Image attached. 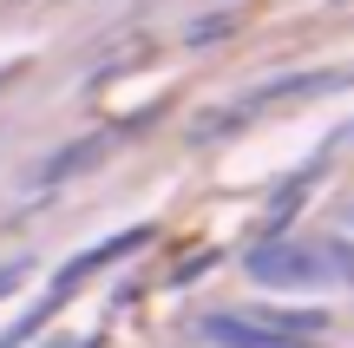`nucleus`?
Returning <instances> with one entry per match:
<instances>
[{
	"instance_id": "f257e3e1",
	"label": "nucleus",
	"mask_w": 354,
	"mask_h": 348,
	"mask_svg": "<svg viewBox=\"0 0 354 348\" xmlns=\"http://www.w3.org/2000/svg\"><path fill=\"white\" fill-rule=\"evenodd\" d=\"M243 270L263 289H322L328 283V257H322L315 244H302V237H263V244L243 257Z\"/></svg>"
},
{
	"instance_id": "f03ea898",
	"label": "nucleus",
	"mask_w": 354,
	"mask_h": 348,
	"mask_svg": "<svg viewBox=\"0 0 354 348\" xmlns=\"http://www.w3.org/2000/svg\"><path fill=\"white\" fill-rule=\"evenodd\" d=\"M112 145H118V138H112V131H99V138H86V145H66V152H59V158H53V165H46V171H39V184H59V178H66V171H86V165H99V158H105V152H112Z\"/></svg>"
},
{
	"instance_id": "7ed1b4c3",
	"label": "nucleus",
	"mask_w": 354,
	"mask_h": 348,
	"mask_svg": "<svg viewBox=\"0 0 354 348\" xmlns=\"http://www.w3.org/2000/svg\"><path fill=\"white\" fill-rule=\"evenodd\" d=\"M322 257H328V276H342V283L354 289V237H335Z\"/></svg>"
},
{
	"instance_id": "20e7f679",
	"label": "nucleus",
	"mask_w": 354,
	"mask_h": 348,
	"mask_svg": "<svg viewBox=\"0 0 354 348\" xmlns=\"http://www.w3.org/2000/svg\"><path fill=\"white\" fill-rule=\"evenodd\" d=\"M348 230H354V204H348Z\"/></svg>"
},
{
	"instance_id": "39448f33",
	"label": "nucleus",
	"mask_w": 354,
	"mask_h": 348,
	"mask_svg": "<svg viewBox=\"0 0 354 348\" xmlns=\"http://www.w3.org/2000/svg\"><path fill=\"white\" fill-rule=\"evenodd\" d=\"M276 348H295V342H276Z\"/></svg>"
},
{
	"instance_id": "423d86ee",
	"label": "nucleus",
	"mask_w": 354,
	"mask_h": 348,
	"mask_svg": "<svg viewBox=\"0 0 354 348\" xmlns=\"http://www.w3.org/2000/svg\"><path fill=\"white\" fill-rule=\"evenodd\" d=\"M348 138H354V131H348Z\"/></svg>"
}]
</instances>
